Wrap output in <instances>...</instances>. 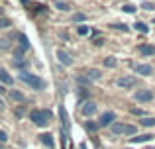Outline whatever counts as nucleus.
<instances>
[{"instance_id":"cd10ccee","label":"nucleus","mask_w":155,"mask_h":149,"mask_svg":"<svg viewBox=\"0 0 155 149\" xmlns=\"http://www.w3.org/2000/svg\"><path fill=\"white\" fill-rule=\"evenodd\" d=\"M141 8H143V10H155V6H153L151 2H143V4H141Z\"/></svg>"},{"instance_id":"ddd939ff","label":"nucleus","mask_w":155,"mask_h":149,"mask_svg":"<svg viewBox=\"0 0 155 149\" xmlns=\"http://www.w3.org/2000/svg\"><path fill=\"white\" fill-rule=\"evenodd\" d=\"M140 53L141 55H155V45L143 43V45H140Z\"/></svg>"},{"instance_id":"c85d7f7f","label":"nucleus","mask_w":155,"mask_h":149,"mask_svg":"<svg viewBox=\"0 0 155 149\" xmlns=\"http://www.w3.org/2000/svg\"><path fill=\"white\" fill-rule=\"evenodd\" d=\"M6 141H8V135H6V131H0V143L4 145Z\"/></svg>"},{"instance_id":"9b49d317","label":"nucleus","mask_w":155,"mask_h":149,"mask_svg":"<svg viewBox=\"0 0 155 149\" xmlns=\"http://www.w3.org/2000/svg\"><path fill=\"white\" fill-rule=\"evenodd\" d=\"M136 73L141 76H149L153 73V67L151 65H136Z\"/></svg>"},{"instance_id":"20e7f679","label":"nucleus","mask_w":155,"mask_h":149,"mask_svg":"<svg viewBox=\"0 0 155 149\" xmlns=\"http://www.w3.org/2000/svg\"><path fill=\"white\" fill-rule=\"evenodd\" d=\"M116 84L120 88H124V90H130V88H134L137 84V80H136V76H132V75H122L120 79L116 80Z\"/></svg>"},{"instance_id":"dca6fc26","label":"nucleus","mask_w":155,"mask_h":149,"mask_svg":"<svg viewBox=\"0 0 155 149\" xmlns=\"http://www.w3.org/2000/svg\"><path fill=\"white\" fill-rule=\"evenodd\" d=\"M100 76H102V75H100V71H98V69H91V71L87 73V79L91 80V83H92V80H98Z\"/></svg>"},{"instance_id":"4c0bfd02","label":"nucleus","mask_w":155,"mask_h":149,"mask_svg":"<svg viewBox=\"0 0 155 149\" xmlns=\"http://www.w3.org/2000/svg\"><path fill=\"white\" fill-rule=\"evenodd\" d=\"M0 149H2V143H0Z\"/></svg>"},{"instance_id":"0eeeda50","label":"nucleus","mask_w":155,"mask_h":149,"mask_svg":"<svg viewBox=\"0 0 155 149\" xmlns=\"http://www.w3.org/2000/svg\"><path fill=\"white\" fill-rule=\"evenodd\" d=\"M81 112H83V116L91 118V116H94V114H96V104L92 102V100H88V102H84V104H83Z\"/></svg>"},{"instance_id":"9d476101","label":"nucleus","mask_w":155,"mask_h":149,"mask_svg":"<svg viewBox=\"0 0 155 149\" xmlns=\"http://www.w3.org/2000/svg\"><path fill=\"white\" fill-rule=\"evenodd\" d=\"M8 98L12 100V102H24L26 100V96H24V92H20V90H8Z\"/></svg>"},{"instance_id":"f8f14e48","label":"nucleus","mask_w":155,"mask_h":149,"mask_svg":"<svg viewBox=\"0 0 155 149\" xmlns=\"http://www.w3.org/2000/svg\"><path fill=\"white\" fill-rule=\"evenodd\" d=\"M39 141H41L45 147H49V149L55 147V141H53V135L51 134H41V135H39Z\"/></svg>"},{"instance_id":"aec40b11","label":"nucleus","mask_w":155,"mask_h":149,"mask_svg":"<svg viewBox=\"0 0 155 149\" xmlns=\"http://www.w3.org/2000/svg\"><path fill=\"white\" fill-rule=\"evenodd\" d=\"M18 39H20V45H22V49H30V41H28V37H26L24 34H20Z\"/></svg>"},{"instance_id":"72a5a7b5","label":"nucleus","mask_w":155,"mask_h":149,"mask_svg":"<svg viewBox=\"0 0 155 149\" xmlns=\"http://www.w3.org/2000/svg\"><path fill=\"white\" fill-rule=\"evenodd\" d=\"M16 116H18V118H22V116H24V108H18V110H16Z\"/></svg>"},{"instance_id":"a211bd4d","label":"nucleus","mask_w":155,"mask_h":149,"mask_svg":"<svg viewBox=\"0 0 155 149\" xmlns=\"http://www.w3.org/2000/svg\"><path fill=\"white\" fill-rule=\"evenodd\" d=\"M134 28H136L140 34H147V31H149V26L145 22H136V26H134Z\"/></svg>"},{"instance_id":"f257e3e1","label":"nucleus","mask_w":155,"mask_h":149,"mask_svg":"<svg viewBox=\"0 0 155 149\" xmlns=\"http://www.w3.org/2000/svg\"><path fill=\"white\" fill-rule=\"evenodd\" d=\"M20 80L26 83L28 86H31L34 90H43V88H45V80H43L41 76H38L34 73H28V71H22V73H20Z\"/></svg>"},{"instance_id":"7c9ffc66","label":"nucleus","mask_w":155,"mask_h":149,"mask_svg":"<svg viewBox=\"0 0 155 149\" xmlns=\"http://www.w3.org/2000/svg\"><path fill=\"white\" fill-rule=\"evenodd\" d=\"M132 114L134 116H143V110H140V108H132Z\"/></svg>"},{"instance_id":"f3484780","label":"nucleus","mask_w":155,"mask_h":149,"mask_svg":"<svg viewBox=\"0 0 155 149\" xmlns=\"http://www.w3.org/2000/svg\"><path fill=\"white\" fill-rule=\"evenodd\" d=\"M55 8H57V10H63V12H69V10H71V4H69V2H63V0H57V2H55Z\"/></svg>"},{"instance_id":"6e6552de","label":"nucleus","mask_w":155,"mask_h":149,"mask_svg":"<svg viewBox=\"0 0 155 149\" xmlns=\"http://www.w3.org/2000/svg\"><path fill=\"white\" fill-rule=\"evenodd\" d=\"M114 120H116V114L114 112H104L102 116H100V120H98V126H112L114 124Z\"/></svg>"},{"instance_id":"c9c22d12","label":"nucleus","mask_w":155,"mask_h":149,"mask_svg":"<svg viewBox=\"0 0 155 149\" xmlns=\"http://www.w3.org/2000/svg\"><path fill=\"white\" fill-rule=\"evenodd\" d=\"M4 108H6V106H4V100L0 98V110H4Z\"/></svg>"},{"instance_id":"ea45409f","label":"nucleus","mask_w":155,"mask_h":149,"mask_svg":"<svg viewBox=\"0 0 155 149\" xmlns=\"http://www.w3.org/2000/svg\"><path fill=\"white\" fill-rule=\"evenodd\" d=\"M128 149H130V147H128Z\"/></svg>"},{"instance_id":"b1692460","label":"nucleus","mask_w":155,"mask_h":149,"mask_svg":"<svg viewBox=\"0 0 155 149\" xmlns=\"http://www.w3.org/2000/svg\"><path fill=\"white\" fill-rule=\"evenodd\" d=\"M12 22L8 18H0V30H6V28H10Z\"/></svg>"},{"instance_id":"2f4dec72","label":"nucleus","mask_w":155,"mask_h":149,"mask_svg":"<svg viewBox=\"0 0 155 149\" xmlns=\"http://www.w3.org/2000/svg\"><path fill=\"white\" fill-rule=\"evenodd\" d=\"M84 18H87L84 14H75V18H73V20H75V22H83Z\"/></svg>"},{"instance_id":"6ab92c4d","label":"nucleus","mask_w":155,"mask_h":149,"mask_svg":"<svg viewBox=\"0 0 155 149\" xmlns=\"http://www.w3.org/2000/svg\"><path fill=\"white\" fill-rule=\"evenodd\" d=\"M116 65H118L116 57H106V59H104V67H106V69H114Z\"/></svg>"},{"instance_id":"39448f33","label":"nucleus","mask_w":155,"mask_h":149,"mask_svg":"<svg viewBox=\"0 0 155 149\" xmlns=\"http://www.w3.org/2000/svg\"><path fill=\"white\" fill-rule=\"evenodd\" d=\"M134 98H136L137 102H151V100H153V90H149V88H141V90H137L136 94H134Z\"/></svg>"},{"instance_id":"e433bc0d","label":"nucleus","mask_w":155,"mask_h":149,"mask_svg":"<svg viewBox=\"0 0 155 149\" xmlns=\"http://www.w3.org/2000/svg\"><path fill=\"white\" fill-rule=\"evenodd\" d=\"M2 14H4V10H2V8H0V16H2Z\"/></svg>"},{"instance_id":"5701e85b","label":"nucleus","mask_w":155,"mask_h":149,"mask_svg":"<svg viewBox=\"0 0 155 149\" xmlns=\"http://www.w3.org/2000/svg\"><path fill=\"white\" fill-rule=\"evenodd\" d=\"M88 31H91L88 26H79V28H77V34H79V35H88Z\"/></svg>"},{"instance_id":"bb28decb","label":"nucleus","mask_w":155,"mask_h":149,"mask_svg":"<svg viewBox=\"0 0 155 149\" xmlns=\"http://www.w3.org/2000/svg\"><path fill=\"white\" fill-rule=\"evenodd\" d=\"M0 49H10V41L8 39H0Z\"/></svg>"},{"instance_id":"f03ea898","label":"nucleus","mask_w":155,"mask_h":149,"mask_svg":"<svg viewBox=\"0 0 155 149\" xmlns=\"http://www.w3.org/2000/svg\"><path fill=\"white\" fill-rule=\"evenodd\" d=\"M30 120L35 124V126L43 128V126H47V124H49L51 112H49V110H31V112H30Z\"/></svg>"},{"instance_id":"4468645a","label":"nucleus","mask_w":155,"mask_h":149,"mask_svg":"<svg viewBox=\"0 0 155 149\" xmlns=\"http://www.w3.org/2000/svg\"><path fill=\"white\" fill-rule=\"evenodd\" d=\"M59 116H61V124H63V128L67 130V128H69V116H67L65 106H59Z\"/></svg>"},{"instance_id":"7ed1b4c3","label":"nucleus","mask_w":155,"mask_h":149,"mask_svg":"<svg viewBox=\"0 0 155 149\" xmlns=\"http://www.w3.org/2000/svg\"><path fill=\"white\" fill-rule=\"evenodd\" d=\"M112 134H116V135H136V128L130 126V124L114 122L112 124Z\"/></svg>"},{"instance_id":"2eb2a0df","label":"nucleus","mask_w":155,"mask_h":149,"mask_svg":"<svg viewBox=\"0 0 155 149\" xmlns=\"http://www.w3.org/2000/svg\"><path fill=\"white\" fill-rule=\"evenodd\" d=\"M153 135H149V134H143V135H136V138H132V143H145V141H149Z\"/></svg>"},{"instance_id":"4be33fe9","label":"nucleus","mask_w":155,"mask_h":149,"mask_svg":"<svg viewBox=\"0 0 155 149\" xmlns=\"http://www.w3.org/2000/svg\"><path fill=\"white\" fill-rule=\"evenodd\" d=\"M84 128H87V131H91V134H94V131L98 130V124H94V122L91 120V122H87V124H84Z\"/></svg>"},{"instance_id":"58836bf2","label":"nucleus","mask_w":155,"mask_h":149,"mask_svg":"<svg viewBox=\"0 0 155 149\" xmlns=\"http://www.w3.org/2000/svg\"><path fill=\"white\" fill-rule=\"evenodd\" d=\"M149 149H151V147H149ZM153 149H155V147H153Z\"/></svg>"},{"instance_id":"f704fd0d","label":"nucleus","mask_w":155,"mask_h":149,"mask_svg":"<svg viewBox=\"0 0 155 149\" xmlns=\"http://www.w3.org/2000/svg\"><path fill=\"white\" fill-rule=\"evenodd\" d=\"M4 92H8V90H6V86H4V84H0V96H2Z\"/></svg>"},{"instance_id":"393cba45","label":"nucleus","mask_w":155,"mask_h":149,"mask_svg":"<svg viewBox=\"0 0 155 149\" xmlns=\"http://www.w3.org/2000/svg\"><path fill=\"white\" fill-rule=\"evenodd\" d=\"M122 12H126V14H134V12H136V8H134L132 4H126V6H122Z\"/></svg>"},{"instance_id":"1a4fd4ad","label":"nucleus","mask_w":155,"mask_h":149,"mask_svg":"<svg viewBox=\"0 0 155 149\" xmlns=\"http://www.w3.org/2000/svg\"><path fill=\"white\" fill-rule=\"evenodd\" d=\"M0 84H4V86H12L14 84V79H12V75L6 69H0Z\"/></svg>"},{"instance_id":"423d86ee","label":"nucleus","mask_w":155,"mask_h":149,"mask_svg":"<svg viewBox=\"0 0 155 149\" xmlns=\"http://www.w3.org/2000/svg\"><path fill=\"white\" fill-rule=\"evenodd\" d=\"M57 59H59V63H61V65H65V67H71L73 65V57L65 49H57Z\"/></svg>"},{"instance_id":"412c9836","label":"nucleus","mask_w":155,"mask_h":149,"mask_svg":"<svg viewBox=\"0 0 155 149\" xmlns=\"http://www.w3.org/2000/svg\"><path fill=\"white\" fill-rule=\"evenodd\" d=\"M140 124L143 128H153L155 126V118H143V120H140Z\"/></svg>"},{"instance_id":"c756f323","label":"nucleus","mask_w":155,"mask_h":149,"mask_svg":"<svg viewBox=\"0 0 155 149\" xmlns=\"http://www.w3.org/2000/svg\"><path fill=\"white\" fill-rule=\"evenodd\" d=\"M79 83L81 84H88V86H91V80H88L87 76H79Z\"/></svg>"},{"instance_id":"473e14b6","label":"nucleus","mask_w":155,"mask_h":149,"mask_svg":"<svg viewBox=\"0 0 155 149\" xmlns=\"http://www.w3.org/2000/svg\"><path fill=\"white\" fill-rule=\"evenodd\" d=\"M92 43H94V45H102V43H104V39H102V37H96Z\"/></svg>"},{"instance_id":"a878e982","label":"nucleus","mask_w":155,"mask_h":149,"mask_svg":"<svg viewBox=\"0 0 155 149\" xmlns=\"http://www.w3.org/2000/svg\"><path fill=\"white\" fill-rule=\"evenodd\" d=\"M114 30H122V31H128V26L126 24H112Z\"/></svg>"}]
</instances>
